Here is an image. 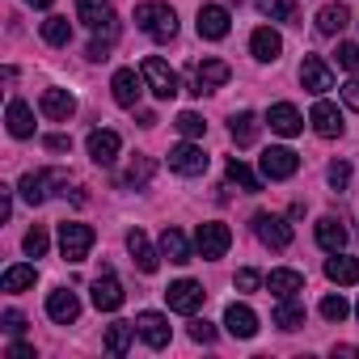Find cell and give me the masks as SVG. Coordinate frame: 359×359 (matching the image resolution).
I'll list each match as a JSON object with an SVG mask.
<instances>
[{
    "mask_svg": "<svg viewBox=\"0 0 359 359\" xmlns=\"http://www.w3.org/2000/svg\"><path fill=\"white\" fill-rule=\"evenodd\" d=\"M135 26L156 39V43H169L177 34V13L169 5H161V0H144V5H135Z\"/></svg>",
    "mask_w": 359,
    "mask_h": 359,
    "instance_id": "6da1fadb",
    "label": "cell"
},
{
    "mask_svg": "<svg viewBox=\"0 0 359 359\" xmlns=\"http://www.w3.org/2000/svg\"><path fill=\"white\" fill-rule=\"evenodd\" d=\"M76 18L93 30V39H102V43H114L118 39V18H114V9L106 5V0H76Z\"/></svg>",
    "mask_w": 359,
    "mask_h": 359,
    "instance_id": "7a4b0ae2",
    "label": "cell"
},
{
    "mask_svg": "<svg viewBox=\"0 0 359 359\" xmlns=\"http://www.w3.org/2000/svg\"><path fill=\"white\" fill-rule=\"evenodd\" d=\"M93 229L89 224H81V220H64L60 224V254L68 258V262H85L89 258V250H93Z\"/></svg>",
    "mask_w": 359,
    "mask_h": 359,
    "instance_id": "3957f363",
    "label": "cell"
},
{
    "mask_svg": "<svg viewBox=\"0 0 359 359\" xmlns=\"http://www.w3.org/2000/svg\"><path fill=\"white\" fill-rule=\"evenodd\" d=\"M140 72H144V85H148V93H152V97L169 102V97L177 93V72H173L161 55H148V60L140 64Z\"/></svg>",
    "mask_w": 359,
    "mask_h": 359,
    "instance_id": "277c9868",
    "label": "cell"
},
{
    "mask_svg": "<svg viewBox=\"0 0 359 359\" xmlns=\"http://www.w3.org/2000/svg\"><path fill=\"white\" fill-rule=\"evenodd\" d=\"M203 287L195 283V279H177V283H169L165 287V300H169V313H182V317H195L199 309H203Z\"/></svg>",
    "mask_w": 359,
    "mask_h": 359,
    "instance_id": "5b68a950",
    "label": "cell"
},
{
    "mask_svg": "<svg viewBox=\"0 0 359 359\" xmlns=\"http://www.w3.org/2000/svg\"><path fill=\"white\" fill-rule=\"evenodd\" d=\"M229 245H233V233H229V224H220V220H208V224H199V233H195V250H199L208 262L224 258V254H229Z\"/></svg>",
    "mask_w": 359,
    "mask_h": 359,
    "instance_id": "8992f818",
    "label": "cell"
},
{
    "mask_svg": "<svg viewBox=\"0 0 359 359\" xmlns=\"http://www.w3.org/2000/svg\"><path fill=\"white\" fill-rule=\"evenodd\" d=\"M208 165H212V156L199 148V144H177V148H169V169L173 173H182V177H199V173H208Z\"/></svg>",
    "mask_w": 359,
    "mask_h": 359,
    "instance_id": "52a82bcc",
    "label": "cell"
},
{
    "mask_svg": "<svg viewBox=\"0 0 359 359\" xmlns=\"http://www.w3.org/2000/svg\"><path fill=\"white\" fill-rule=\"evenodd\" d=\"M258 165H262V177H266V182H287V177L300 169V156H296L292 148H266V152L258 156Z\"/></svg>",
    "mask_w": 359,
    "mask_h": 359,
    "instance_id": "ba28073f",
    "label": "cell"
},
{
    "mask_svg": "<svg viewBox=\"0 0 359 359\" xmlns=\"http://www.w3.org/2000/svg\"><path fill=\"white\" fill-rule=\"evenodd\" d=\"M254 233H258V241L271 245V250H287V245H292V224H287L283 216L258 212V216H254Z\"/></svg>",
    "mask_w": 359,
    "mask_h": 359,
    "instance_id": "9c48e42d",
    "label": "cell"
},
{
    "mask_svg": "<svg viewBox=\"0 0 359 359\" xmlns=\"http://www.w3.org/2000/svg\"><path fill=\"white\" fill-rule=\"evenodd\" d=\"M229 76H233V68H229L224 60H203V64H195V85H191V93L203 97V93L229 85Z\"/></svg>",
    "mask_w": 359,
    "mask_h": 359,
    "instance_id": "30bf717a",
    "label": "cell"
},
{
    "mask_svg": "<svg viewBox=\"0 0 359 359\" xmlns=\"http://www.w3.org/2000/svg\"><path fill=\"white\" fill-rule=\"evenodd\" d=\"M110 89H114V102H118V106L135 110V106H140V93H144L148 85H144V72H135V68H118L114 81H110Z\"/></svg>",
    "mask_w": 359,
    "mask_h": 359,
    "instance_id": "8fae6325",
    "label": "cell"
},
{
    "mask_svg": "<svg viewBox=\"0 0 359 359\" xmlns=\"http://www.w3.org/2000/svg\"><path fill=\"white\" fill-rule=\"evenodd\" d=\"M195 26H199V39L220 43V39L229 34L233 18H229V9H224V5H203V9H199V18H195Z\"/></svg>",
    "mask_w": 359,
    "mask_h": 359,
    "instance_id": "7c38bea8",
    "label": "cell"
},
{
    "mask_svg": "<svg viewBox=\"0 0 359 359\" xmlns=\"http://www.w3.org/2000/svg\"><path fill=\"white\" fill-rule=\"evenodd\" d=\"M89 292H93V304L102 309V313H114L123 300H127V292H123V283L110 275V271H102L93 283H89Z\"/></svg>",
    "mask_w": 359,
    "mask_h": 359,
    "instance_id": "4fadbf2b",
    "label": "cell"
},
{
    "mask_svg": "<svg viewBox=\"0 0 359 359\" xmlns=\"http://www.w3.org/2000/svg\"><path fill=\"white\" fill-rule=\"evenodd\" d=\"M300 85H304L309 93H325V89H334V72H330V64H325L321 55H304V64H300Z\"/></svg>",
    "mask_w": 359,
    "mask_h": 359,
    "instance_id": "5bb4252c",
    "label": "cell"
},
{
    "mask_svg": "<svg viewBox=\"0 0 359 359\" xmlns=\"http://www.w3.org/2000/svg\"><path fill=\"white\" fill-rule=\"evenodd\" d=\"M39 110H43L51 123H68V118L76 114V97H72L68 89H43V97H39Z\"/></svg>",
    "mask_w": 359,
    "mask_h": 359,
    "instance_id": "9a60e30c",
    "label": "cell"
},
{
    "mask_svg": "<svg viewBox=\"0 0 359 359\" xmlns=\"http://www.w3.org/2000/svg\"><path fill=\"white\" fill-rule=\"evenodd\" d=\"M85 148H89V156H93V165H114V156H118L123 140H118V131H106V127H97V131H89Z\"/></svg>",
    "mask_w": 359,
    "mask_h": 359,
    "instance_id": "2e32d148",
    "label": "cell"
},
{
    "mask_svg": "<svg viewBox=\"0 0 359 359\" xmlns=\"http://www.w3.org/2000/svg\"><path fill=\"white\" fill-rule=\"evenodd\" d=\"M47 317H51L55 325H72V321L81 317V300H76V292L55 287V292L47 296Z\"/></svg>",
    "mask_w": 359,
    "mask_h": 359,
    "instance_id": "e0dca14e",
    "label": "cell"
},
{
    "mask_svg": "<svg viewBox=\"0 0 359 359\" xmlns=\"http://www.w3.org/2000/svg\"><path fill=\"white\" fill-rule=\"evenodd\" d=\"M51 169H30L22 182H18V195L30 203V208H39V203H47V195H51Z\"/></svg>",
    "mask_w": 359,
    "mask_h": 359,
    "instance_id": "ac0fdd59",
    "label": "cell"
},
{
    "mask_svg": "<svg viewBox=\"0 0 359 359\" xmlns=\"http://www.w3.org/2000/svg\"><path fill=\"white\" fill-rule=\"evenodd\" d=\"M266 123H271L275 135H300V131H304V118H300V110H296L292 102H275V106L266 110Z\"/></svg>",
    "mask_w": 359,
    "mask_h": 359,
    "instance_id": "d6986e66",
    "label": "cell"
},
{
    "mask_svg": "<svg viewBox=\"0 0 359 359\" xmlns=\"http://www.w3.org/2000/svg\"><path fill=\"white\" fill-rule=\"evenodd\" d=\"M135 330H140V338H144L152 351H165V346H169V321H165L161 313H152V309L140 313V317H135Z\"/></svg>",
    "mask_w": 359,
    "mask_h": 359,
    "instance_id": "ffe728a7",
    "label": "cell"
},
{
    "mask_svg": "<svg viewBox=\"0 0 359 359\" xmlns=\"http://www.w3.org/2000/svg\"><path fill=\"white\" fill-rule=\"evenodd\" d=\"M309 123H313V131L325 135V140H338V135H342V110H338L334 102H317L313 114H309Z\"/></svg>",
    "mask_w": 359,
    "mask_h": 359,
    "instance_id": "44dd1931",
    "label": "cell"
},
{
    "mask_svg": "<svg viewBox=\"0 0 359 359\" xmlns=\"http://www.w3.org/2000/svg\"><path fill=\"white\" fill-rule=\"evenodd\" d=\"M346 241H351V233H346V224H342L338 216H321V220H317V245H321L325 254L346 250Z\"/></svg>",
    "mask_w": 359,
    "mask_h": 359,
    "instance_id": "7402d4cb",
    "label": "cell"
},
{
    "mask_svg": "<svg viewBox=\"0 0 359 359\" xmlns=\"http://www.w3.org/2000/svg\"><path fill=\"white\" fill-rule=\"evenodd\" d=\"M224 330H229L233 338H254V334H258V313H254L250 304H229V309H224Z\"/></svg>",
    "mask_w": 359,
    "mask_h": 359,
    "instance_id": "603a6c76",
    "label": "cell"
},
{
    "mask_svg": "<svg viewBox=\"0 0 359 359\" xmlns=\"http://www.w3.org/2000/svg\"><path fill=\"white\" fill-rule=\"evenodd\" d=\"M127 250H131V262H135L144 275H152V271L161 266V254L152 250V241H148L140 229H131V233H127Z\"/></svg>",
    "mask_w": 359,
    "mask_h": 359,
    "instance_id": "cb8c5ba5",
    "label": "cell"
},
{
    "mask_svg": "<svg viewBox=\"0 0 359 359\" xmlns=\"http://www.w3.org/2000/svg\"><path fill=\"white\" fill-rule=\"evenodd\" d=\"M161 258H169V262H177V266L195 262V250H191L187 233H177V229H165V233H161Z\"/></svg>",
    "mask_w": 359,
    "mask_h": 359,
    "instance_id": "d4e9b609",
    "label": "cell"
},
{
    "mask_svg": "<svg viewBox=\"0 0 359 359\" xmlns=\"http://www.w3.org/2000/svg\"><path fill=\"white\" fill-rule=\"evenodd\" d=\"M250 51H254V60L275 64V60H279V51H283V39H279L271 26H258V30L250 34Z\"/></svg>",
    "mask_w": 359,
    "mask_h": 359,
    "instance_id": "484cf974",
    "label": "cell"
},
{
    "mask_svg": "<svg viewBox=\"0 0 359 359\" xmlns=\"http://www.w3.org/2000/svg\"><path fill=\"white\" fill-rule=\"evenodd\" d=\"M325 279L330 283H338V287H346V283H359V258H351V254H334V258H325Z\"/></svg>",
    "mask_w": 359,
    "mask_h": 359,
    "instance_id": "4316f807",
    "label": "cell"
},
{
    "mask_svg": "<svg viewBox=\"0 0 359 359\" xmlns=\"http://www.w3.org/2000/svg\"><path fill=\"white\" fill-rule=\"evenodd\" d=\"M258 127H262V123H258V114H254V110H241V114H233V118H229V135H233V144H237V148H250V144L258 140Z\"/></svg>",
    "mask_w": 359,
    "mask_h": 359,
    "instance_id": "83f0119b",
    "label": "cell"
},
{
    "mask_svg": "<svg viewBox=\"0 0 359 359\" xmlns=\"http://www.w3.org/2000/svg\"><path fill=\"white\" fill-rule=\"evenodd\" d=\"M266 287L275 292V300H283V296H296V292H304V275H300V271H287V266H279V271H271V275H266Z\"/></svg>",
    "mask_w": 359,
    "mask_h": 359,
    "instance_id": "f1b7e54d",
    "label": "cell"
},
{
    "mask_svg": "<svg viewBox=\"0 0 359 359\" xmlns=\"http://www.w3.org/2000/svg\"><path fill=\"white\" fill-rule=\"evenodd\" d=\"M224 173H229V182H233V187H241L245 195H258V191H262V177H258V173H254L245 161H237V156H229Z\"/></svg>",
    "mask_w": 359,
    "mask_h": 359,
    "instance_id": "f546056e",
    "label": "cell"
},
{
    "mask_svg": "<svg viewBox=\"0 0 359 359\" xmlns=\"http://www.w3.org/2000/svg\"><path fill=\"white\" fill-rule=\"evenodd\" d=\"M5 118H9V131H13L18 140H30V135H34V110H30L22 97L9 102V114H5Z\"/></svg>",
    "mask_w": 359,
    "mask_h": 359,
    "instance_id": "4dcf8cb0",
    "label": "cell"
},
{
    "mask_svg": "<svg viewBox=\"0 0 359 359\" xmlns=\"http://www.w3.org/2000/svg\"><path fill=\"white\" fill-rule=\"evenodd\" d=\"M275 325H279V330H287V334H292V330H300V325H304V304H300L296 296H283V300L275 304Z\"/></svg>",
    "mask_w": 359,
    "mask_h": 359,
    "instance_id": "1f68e13d",
    "label": "cell"
},
{
    "mask_svg": "<svg viewBox=\"0 0 359 359\" xmlns=\"http://www.w3.org/2000/svg\"><path fill=\"white\" fill-rule=\"evenodd\" d=\"M135 334H140L135 321H114V325H106V351H110V355H127Z\"/></svg>",
    "mask_w": 359,
    "mask_h": 359,
    "instance_id": "d6a6232c",
    "label": "cell"
},
{
    "mask_svg": "<svg viewBox=\"0 0 359 359\" xmlns=\"http://www.w3.org/2000/svg\"><path fill=\"white\" fill-rule=\"evenodd\" d=\"M346 22H351L346 5H325V9H317V34H342Z\"/></svg>",
    "mask_w": 359,
    "mask_h": 359,
    "instance_id": "836d02e7",
    "label": "cell"
},
{
    "mask_svg": "<svg viewBox=\"0 0 359 359\" xmlns=\"http://www.w3.org/2000/svg\"><path fill=\"white\" fill-rule=\"evenodd\" d=\"M34 279H39V271L22 262V266H9V271H5L0 287H5V292H26V287H34Z\"/></svg>",
    "mask_w": 359,
    "mask_h": 359,
    "instance_id": "e575fe53",
    "label": "cell"
},
{
    "mask_svg": "<svg viewBox=\"0 0 359 359\" xmlns=\"http://www.w3.org/2000/svg\"><path fill=\"white\" fill-rule=\"evenodd\" d=\"M43 39H47L51 47H68V43H72V22H68V18H55V13H51V18L43 22Z\"/></svg>",
    "mask_w": 359,
    "mask_h": 359,
    "instance_id": "d590c367",
    "label": "cell"
},
{
    "mask_svg": "<svg viewBox=\"0 0 359 359\" xmlns=\"http://www.w3.org/2000/svg\"><path fill=\"white\" fill-rule=\"evenodd\" d=\"M254 5L271 22H296V0H254Z\"/></svg>",
    "mask_w": 359,
    "mask_h": 359,
    "instance_id": "8d00e7d4",
    "label": "cell"
},
{
    "mask_svg": "<svg viewBox=\"0 0 359 359\" xmlns=\"http://www.w3.org/2000/svg\"><path fill=\"white\" fill-rule=\"evenodd\" d=\"M152 173H156L152 156H135V161H131V169L123 173V187H148V182H152Z\"/></svg>",
    "mask_w": 359,
    "mask_h": 359,
    "instance_id": "74e56055",
    "label": "cell"
},
{
    "mask_svg": "<svg viewBox=\"0 0 359 359\" xmlns=\"http://www.w3.org/2000/svg\"><path fill=\"white\" fill-rule=\"evenodd\" d=\"M173 127H177V131H182L187 140H199V135L208 131V123H203V118H199L195 110H182V114H177V118H173Z\"/></svg>",
    "mask_w": 359,
    "mask_h": 359,
    "instance_id": "f35d334b",
    "label": "cell"
},
{
    "mask_svg": "<svg viewBox=\"0 0 359 359\" xmlns=\"http://www.w3.org/2000/svg\"><path fill=\"white\" fill-rule=\"evenodd\" d=\"M22 245H26V254H30V258H43V254L51 250V237H47V229H39V224H34V229L26 233V241H22Z\"/></svg>",
    "mask_w": 359,
    "mask_h": 359,
    "instance_id": "ab89813d",
    "label": "cell"
},
{
    "mask_svg": "<svg viewBox=\"0 0 359 359\" xmlns=\"http://www.w3.org/2000/svg\"><path fill=\"white\" fill-rule=\"evenodd\" d=\"M346 313H351V304H346L342 296H325V300H321V317H325V321H346Z\"/></svg>",
    "mask_w": 359,
    "mask_h": 359,
    "instance_id": "60d3db41",
    "label": "cell"
},
{
    "mask_svg": "<svg viewBox=\"0 0 359 359\" xmlns=\"http://www.w3.org/2000/svg\"><path fill=\"white\" fill-rule=\"evenodd\" d=\"M325 177H330V187H334V191H346V187H351V165H346V161H330Z\"/></svg>",
    "mask_w": 359,
    "mask_h": 359,
    "instance_id": "b9f144b4",
    "label": "cell"
},
{
    "mask_svg": "<svg viewBox=\"0 0 359 359\" xmlns=\"http://www.w3.org/2000/svg\"><path fill=\"white\" fill-rule=\"evenodd\" d=\"M338 68L359 72V43H338Z\"/></svg>",
    "mask_w": 359,
    "mask_h": 359,
    "instance_id": "7bdbcfd3",
    "label": "cell"
},
{
    "mask_svg": "<svg viewBox=\"0 0 359 359\" xmlns=\"http://www.w3.org/2000/svg\"><path fill=\"white\" fill-rule=\"evenodd\" d=\"M233 283H237V292H258V287H262V275H258V271H250V266H241Z\"/></svg>",
    "mask_w": 359,
    "mask_h": 359,
    "instance_id": "ee69618b",
    "label": "cell"
},
{
    "mask_svg": "<svg viewBox=\"0 0 359 359\" xmlns=\"http://www.w3.org/2000/svg\"><path fill=\"white\" fill-rule=\"evenodd\" d=\"M191 338L208 346V342H216V325H212V321H199V317H195V321H191Z\"/></svg>",
    "mask_w": 359,
    "mask_h": 359,
    "instance_id": "f6af8a7d",
    "label": "cell"
},
{
    "mask_svg": "<svg viewBox=\"0 0 359 359\" xmlns=\"http://www.w3.org/2000/svg\"><path fill=\"white\" fill-rule=\"evenodd\" d=\"M0 325H5V334H13V338H18V334L26 330V317H22L18 309H5V317H0Z\"/></svg>",
    "mask_w": 359,
    "mask_h": 359,
    "instance_id": "bcb514c9",
    "label": "cell"
},
{
    "mask_svg": "<svg viewBox=\"0 0 359 359\" xmlns=\"http://www.w3.org/2000/svg\"><path fill=\"white\" fill-rule=\"evenodd\" d=\"M338 93H342V102H346V106H351V110L359 114V81H346V85H342Z\"/></svg>",
    "mask_w": 359,
    "mask_h": 359,
    "instance_id": "7dc6e473",
    "label": "cell"
},
{
    "mask_svg": "<svg viewBox=\"0 0 359 359\" xmlns=\"http://www.w3.org/2000/svg\"><path fill=\"white\" fill-rule=\"evenodd\" d=\"M43 144H47V152H68V148H72V140H68V135H47Z\"/></svg>",
    "mask_w": 359,
    "mask_h": 359,
    "instance_id": "c3c4849f",
    "label": "cell"
},
{
    "mask_svg": "<svg viewBox=\"0 0 359 359\" xmlns=\"http://www.w3.org/2000/svg\"><path fill=\"white\" fill-rule=\"evenodd\" d=\"M0 216H5V220L13 216V191L9 187H0Z\"/></svg>",
    "mask_w": 359,
    "mask_h": 359,
    "instance_id": "681fc988",
    "label": "cell"
},
{
    "mask_svg": "<svg viewBox=\"0 0 359 359\" xmlns=\"http://www.w3.org/2000/svg\"><path fill=\"white\" fill-rule=\"evenodd\" d=\"M34 355V346H26V342H13L9 346V359H30Z\"/></svg>",
    "mask_w": 359,
    "mask_h": 359,
    "instance_id": "f907efd6",
    "label": "cell"
},
{
    "mask_svg": "<svg viewBox=\"0 0 359 359\" xmlns=\"http://www.w3.org/2000/svg\"><path fill=\"white\" fill-rule=\"evenodd\" d=\"M26 5H34V9H51L55 0H26Z\"/></svg>",
    "mask_w": 359,
    "mask_h": 359,
    "instance_id": "816d5d0a",
    "label": "cell"
},
{
    "mask_svg": "<svg viewBox=\"0 0 359 359\" xmlns=\"http://www.w3.org/2000/svg\"><path fill=\"white\" fill-rule=\"evenodd\" d=\"M355 317H359V304H355Z\"/></svg>",
    "mask_w": 359,
    "mask_h": 359,
    "instance_id": "f5cc1de1",
    "label": "cell"
}]
</instances>
